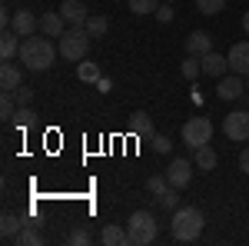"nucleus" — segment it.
Listing matches in <instances>:
<instances>
[{
	"mask_svg": "<svg viewBox=\"0 0 249 246\" xmlns=\"http://www.w3.org/2000/svg\"><path fill=\"white\" fill-rule=\"evenodd\" d=\"M57 47L50 43V37H30L20 43V63L27 67V70H47V67H53V60H57Z\"/></svg>",
	"mask_w": 249,
	"mask_h": 246,
	"instance_id": "nucleus-1",
	"label": "nucleus"
},
{
	"mask_svg": "<svg viewBox=\"0 0 249 246\" xmlns=\"http://www.w3.org/2000/svg\"><path fill=\"white\" fill-rule=\"evenodd\" d=\"M203 227H206V220H203V213L196 207H176L173 209V240H176V243H193V240H199Z\"/></svg>",
	"mask_w": 249,
	"mask_h": 246,
	"instance_id": "nucleus-2",
	"label": "nucleus"
},
{
	"mask_svg": "<svg viewBox=\"0 0 249 246\" xmlns=\"http://www.w3.org/2000/svg\"><path fill=\"white\" fill-rule=\"evenodd\" d=\"M90 34L83 30V27H73L70 23V30H63V37H60V57L70 60V63H80V60L87 57V50H90Z\"/></svg>",
	"mask_w": 249,
	"mask_h": 246,
	"instance_id": "nucleus-3",
	"label": "nucleus"
},
{
	"mask_svg": "<svg viewBox=\"0 0 249 246\" xmlns=\"http://www.w3.org/2000/svg\"><path fill=\"white\" fill-rule=\"evenodd\" d=\"M126 229H130V246H150L156 240V220H153V213L136 209L133 216L126 220Z\"/></svg>",
	"mask_w": 249,
	"mask_h": 246,
	"instance_id": "nucleus-4",
	"label": "nucleus"
},
{
	"mask_svg": "<svg viewBox=\"0 0 249 246\" xmlns=\"http://www.w3.org/2000/svg\"><path fill=\"white\" fill-rule=\"evenodd\" d=\"M213 140V123L210 116H190L186 123H183V143L196 150V147H206Z\"/></svg>",
	"mask_w": 249,
	"mask_h": 246,
	"instance_id": "nucleus-5",
	"label": "nucleus"
},
{
	"mask_svg": "<svg viewBox=\"0 0 249 246\" xmlns=\"http://www.w3.org/2000/svg\"><path fill=\"white\" fill-rule=\"evenodd\" d=\"M223 133L230 136L232 143L249 140V110H232V114L223 120Z\"/></svg>",
	"mask_w": 249,
	"mask_h": 246,
	"instance_id": "nucleus-6",
	"label": "nucleus"
},
{
	"mask_svg": "<svg viewBox=\"0 0 249 246\" xmlns=\"http://www.w3.org/2000/svg\"><path fill=\"white\" fill-rule=\"evenodd\" d=\"M166 180H170V187L176 189H186L193 180V160H183V156H176L170 167H166Z\"/></svg>",
	"mask_w": 249,
	"mask_h": 246,
	"instance_id": "nucleus-7",
	"label": "nucleus"
},
{
	"mask_svg": "<svg viewBox=\"0 0 249 246\" xmlns=\"http://www.w3.org/2000/svg\"><path fill=\"white\" fill-rule=\"evenodd\" d=\"M216 94H219V100H236V96H243V94H246V76H239V74L219 76Z\"/></svg>",
	"mask_w": 249,
	"mask_h": 246,
	"instance_id": "nucleus-8",
	"label": "nucleus"
},
{
	"mask_svg": "<svg viewBox=\"0 0 249 246\" xmlns=\"http://www.w3.org/2000/svg\"><path fill=\"white\" fill-rule=\"evenodd\" d=\"M226 57H230V74L246 76V74H249V40H239V43H232Z\"/></svg>",
	"mask_w": 249,
	"mask_h": 246,
	"instance_id": "nucleus-9",
	"label": "nucleus"
},
{
	"mask_svg": "<svg viewBox=\"0 0 249 246\" xmlns=\"http://www.w3.org/2000/svg\"><path fill=\"white\" fill-rule=\"evenodd\" d=\"M60 14H63L67 23H73V27H83L87 17H90V10H87L83 0H63V3H60Z\"/></svg>",
	"mask_w": 249,
	"mask_h": 246,
	"instance_id": "nucleus-10",
	"label": "nucleus"
},
{
	"mask_svg": "<svg viewBox=\"0 0 249 246\" xmlns=\"http://www.w3.org/2000/svg\"><path fill=\"white\" fill-rule=\"evenodd\" d=\"M186 54H193V57H206V54H213V34H206V30H193L190 37H186Z\"/></svg>",
	"mask_w": 249,
	"mask_h": 246,
	"instance_id": "nucleus-11",
	"label": "nucleus"
},
{
	"mask_svg": "<svg viewBox=\"0 0 249 246\" xmlns=\"http://www.w3.org/2000/svg\"><path fill=\"white\" fill-rule=\"evenodd\" d=\"M67 20H63V14L60 10H47L43 17H40V30H43V37H63V27Z\"/></svg>",
	"mask_w": 249,
	"mask_h": 246,
	"instance_id": "nucleus-12",
	"label": "nucleus"
},
{
	"mask_svg": "<svg viewBox=\"0 0 249 246\" xmlns=\"http://www.w3.org/2000/svg\"><path fill=\"white\" fill-rule=\"evenodd\" d=\"M37 27H40V20L34 17L30 10H17V14H14V20H10V30H14V34H20V37H30Z\"/></svg>",
	"mask_w": 249,
	"mask_h": 246,
	"instance_id": "nucleus-13",
	"label": "nucleus"
},
{
	"mask_svg": "<svg viewBox=\"0 0 249 246\" xmlns=\"http://www.w3.org/2000/svg\"><path fill=\"white\" fill-rule=\"evenodd\" d=\"M100 243L103 246H126L130 243V229L116 227V223H107V227L100 229Z\"/></svg>",
	"mask_w": 249,
	"mask_h": 246,
	"instance_id": "nucleus-14",
	"label": "nucleus"
},
{
	"mask_svg": "<svg viewBox=\"0 0 249 246\" xmlns=\"http://www.w3.org/2000/svg\"><path fill=\"white\" fill-rule=\"evenodd\" d=\"M203 74L206 76H226L230 74V57H223V54H206L203 57Z\"/></svg>",
	"mask_w": 249,
	"mask_h": 246,
	"instance_id": "nucleus-15",
	"label": "nucleus"
},
{
	"mask_svg": "<svg viewBox=\"0 0 249 246\" xmlns=\"http://www.w3.org/2000/svg\"><path fill=\"white\" fill-rule=\"evenodd\" d=\"M126 130L133 133V136H150V133H153V120H150V114H146V110H136V114H130Z\"/></svg>",
	"mask_w": 249,
	"mask_h": 246,
	"instance_id": "nucleus-16",
	"label": "nucleus"
},
{
	"mask_svg": "<svg viewBox=\"0 0 249 246\" xmlns=\"http://www.w3.org/2000/svg\"><path fill=\"white\" fill-rule=\"evenodd\" d=\"M193 163L199 167V170H216V163H219V156H216V150H213L210 143L206 147H196V156H193Z\"/></svg>",
	"mask_w": 249,
	"mask_h": 246,
	"instance_id": "nucleus-17",
	"label": "nucleus"
},
{
	"mask_svg": "<svg viewBox=\"0 0 249 246\" xmlns=\"http://www.w3.org/2000/svg\"><path fill=\"white\" fill-rule=\"evenodd\" d=\"M20 83H23V76H20V70L14 67V63H3V67H0V87L14 94V90H17Z\"/></svg>",
	"mask_w": 249,
	"mask_h": 246,
	"instance_id": "nucleus-18",
	"label": "nucleus"
},
{
	"mask_svg": "<svg viewBox=\"0 0 249 246\" xmlns=\"http://www.w3.org/2000/svg\"><path fill=\"white\" fill-rule=\"evenodd\" d=\"M20 229H23V220H20L17 213H3V220H0V236H3V240H17Z\"/></svg>",
	"mask_w": 249,
	"mask_h": 246,
	"instance_id": "nucleus-19",
	"label": "nucleus"
},
{
	"mask_svg": "<svg viewBox=\"0 0 249 246\" xmlns=\"http://www.w3.org/2000/svg\"><path fill=\"white\" fill-rule=\"evenodd\" d=\"M14 243H17V246H40V243H43V233L37 229V223H23V229L17 233Z\"/></svg>",
	"mask_w": 249,
	"mask_h": 246,
	"instance_id": "nucleus-20",
	"label": "nucleus"
},
{
	"mask_svg": "<svg viewBox=\"0 0 249 246\" xmlns=\"http://www.w3.org/2000/svg\"><path fill=\"white\" fill-rule=\"evenodd\" d=\"M20 34H14V30H3V40H0V57L3 60H14L20 54Z\"/></svg>",
	"mask_w": 249,
	"mask_h": 246,
	"instance_id": "nucleus-21",
	"label": "nucleus"
},
{
	"mask_svg": "<svg viewBox=\"0 0 249 246\" xmlns=\"http://www.w3.org/2000/svg\"><path fill=\"white\" fill-rule=\"evenodd\" d=\"M83 30H87L90 37H103V34L110 30V20H107V17H87Z\"/></svg>",
	"mask_w": 249,
	"mask_h": 246,
	"instance_id": "nucleus-22",
	"label": "nucleus"
},
{
	"mask_svg": "<svg viewBox=\"0 0 249 246\" xmlns=\"http://www.w3.org/2000/svg\"><path fill=\"white\" fill-rule=\"evenodd\" d=\"M179 70H183V76H186V80H196V76L203 74V57H186L183 60V67H179Z\"/></svg>",
	"mask_w": 249,
	"mask_h": 246,
	"instance_id": "nucleus-23",
	"label": "nucleus"
},
{
	"mask_svg": "<svg viewBox=\"0 0 249 246\" xmlns=\"http://www.w3.org/2000/svg\"><path fill=\"white\" fill-rule=\"evenodd\" d=\"M146 189H150L153 196H160V193H166V189H170V180H166V173H163V176H160V173H153V176L146 180Z\"/></svg>",
	"mask_w": 249,
	"mask_h": 246,
	"instance_id": "nucleus-24",
	"label": "nucleus"
},
{
	"mask_svg": "<svg viewBox=\"0 0 249 246\" xmlns=\"http://www.w3.org/2000/svg\"><path fill=\"white\" fill-rule=\"evenodd\" d=\"M160 3H163V0H130V10L143 17V14H156V7H160Z\"/></svg>",
	"mask_w": 249,
	"mask_h": 246,
	"instance_id": "nucleus-25",
	"label": "nucleus"
},
{
	"mask_svg": "<svg viewBox=\"0 0 249 246\" xmlns=\"http://www.w3.org/2000/svg\"><path fill=\"white\" fill-rule=\"evenodd\" d=\"M77 76L83 80V83H96V80H100V67H96V63H80Z\"/></svg>",
	"mask_w": 249,
	"mask_h": 246,
	"instance_id": "nucleus-26",
	"label": "nucleus"
},
{
	"mask_svg": "<svg viewBox=\"0 0 249 246\" xmlns=\"http://www.w3.org/2000/svg\"><path fill=\"white\" fill-rule=\"evenodd\" d=\"M156 200H160V207H163V209H176V207H179V189L170 187L166 193H160Z\"/></svg>",
	"mask_w": 249,
	"mask_h": 246,
	"instance_id": "nucleus-27",
	"label": "nucleus"
},
{
	"mask_svg": "<svg viewBox=\"0 0 249 246\" xmlns=\"http://www.w3.org/2000/svg\"><path fill=\"white\" fill-rule=\"evenodd\" d=\"M14 120H17L20 130H27V127H34V120H37V114L30 110V107H17V114H14Z\"/></svg>",
	"mask_w": 249,
	"mask_h": 246,
	"instance_id": "nucleus-28",
	"label": "nucleus"
},
{
	"mask_svg": "<svg viewBox=\"0 0 249 246\" xmlns=\"http://www.w3.org/2000/svg\"><path fill=\"white\" fill-rule=\"evenodd\" d=\"M196 7H199V14L213 17V14H219V10L226 7V0H196Z\"/></svg>",
	"mask_w": 249,
	"mask_h": 246,
	"instance_id": "nucleus-29",
	"label": "nucleus"
},
{
	"mask_svg": "<svg viewBox=\"0 0 249 246\" xmlns=\"http://www.w3.org/2000/svg\"><path fill=\"white\" fill-rule=\"evenodd\" d=\"M90 240H93V236H90L87 229H73V233L67 236V243H70V246H87Z\"/></svg>",
	"mask_w": 249,
	"mask_h": 246,
	"instance_id": "nucleus-30",
	"label": "nucleus"
},
{
	"mask_svg": "<svg viewBox=\"0 0 249 246\" xmlns=\"http://www.w3.org/2000/svg\"><path fill=\"white\" fill-rule=\"evenodd\" d=\"M14 96H17V103H20V107H30V100H34V90H30L27 83H20L17 90H14Z\"/></svg>",
	"mask_w": 249,
	"mask_h": 246,
	"instance_id": "nucleus-31",
	"label": "nucleus"
},
{
	"mask_svg": "<svg viewBox=\"0 0 249 246\" xmlns=\"http://www.w3.org/2000/svg\"><path fill=\"white\" fill-rule=\"evenodd\" d=\"M153 150L156 153H170L173 150V140H170V136H163V133H156V136H153Z\"/></svg>",
	"mask_w": 249,
	"mask_h": 246,
	"instance_id": "nucleus-32",
	"label": "nucleus"
},
{
	"mask_svg": "<svg viewBox=\"0 0 249 246\" xmlns=\"http://www.w3.org/2000/svg\"><path fill=\"white\" fill-rule=\"evenodd\" d=\"M156 20H160V23H170V20H173V3L163 0V3L156 7Z\"/></svg>",
	"mask_w": 249,
	"mask_h": 246,
	"instance_id": "nucleus-33",
	"label": "nucleus"
},
{
	"mask_svg": "<svg viewBox=\"0 0 249 246\" xmlns=\"http://www.w3.org/2000/svg\"><path fill=\"white\" fill-rule=\"evenodd\" d=\"M239 170H243V173H249V147H246L243 153H239Z\"/></svg>",
	"mask_w": 249,
	"mask_h": 246,
	"instance_id": "nucleus-34",
	"label": "nucleus"
},
{
	"mask_svg": "<svg viewBox=\"0 0 249 246\" xmlns=\"http://www.w3.org/2000/svg\"><path fill=\"white\" fill-rule=\"evenodd\" d=\"M243 30H246V34H249V10H246V14H243Z\"/></svg>",
	"mask_w": 249,
	"mask_h": 246,
	"instance_id": "nucleus-35",
	"label": "nucleus"
},
{
	"mask_svg": "<svg viewBox=\"0 0 249 246\" xmlns=\"http://www.w3.org/2000/svg\"><path fill=\"white\" fill-rule=\"evenodd\" d=\"M246 87H249V74H246Z\"/></svg>",
	"mask_w": 249,
	"mask_h": 246,
	"instance_id": "nucleus-36",
	"label": "nucleus"
},
{
	"mask_svg": "<svg viewBox=\"0 0 249 246\" xmlns=\"http://www.w3.org/2000/svg\"><path fill=\"white\" fill-rule=\"evenodd\" d=\"M166 3H173V0H166Z\"/></svg>",
	"mask_w": 249,
	"mask_h": 246,
	"instance_id": "nucleus-37",
	"label": "nucleus"
}]
</instances>
